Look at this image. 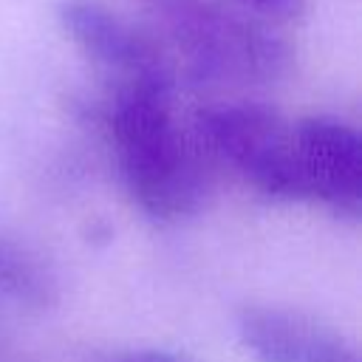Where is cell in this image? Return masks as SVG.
<instances>
[{
    "instance_id": "6da1fadb",
    "label": "cell",
    "mask_w": 362,
    "mask_h": 362,
    "mask_svg": "<svg viewBox=\"0 0 362 362\" xmlns=\"http://www.w3.org/2000/svg\"><path fill=\"white\" fill-rule=\"evenodd\" d=\"M105 130L122 187L158 226L195 218L209 198V170L192 133L181 127L170 93L113 88Z\"/></svg>"
},
{
    "instance_id": "7a4b0ae2",
    "label": "cell",
    "mask_w": 362,
    "mask_h": 362,
    "mask_svg": "<svg viewBox=\"0 0 362 362\" xmlns=\"http://www.w3.org/2000/svg\"><path fill=\"white\" fill-rule=\"evenodd\" d=\"M150 31L201 85H274L294 68L291 42L229 0H144Z\"/></svg>"
},
{
    "instance_id": "3957f363",
    "label": "cell",
    "mask_w": 362,
    "mask_h": 362,
    "mask_svg": "<svg viewBox=\"0 0 362 362\" xmlns=\"http://www.w3.org/2000/svg\"><path fill=\"white\" fill-rule=\"evenodd\" d=\"M201 150L277 204H305L294 122L263 102H218L195 113Z\"/></svg>"
},
{
    "instance_id": "277c9868",
    "label": "cell",
    "mask_w": 362,
    "mask_h": 362,
    "mask_svg": "<svg viewBox=\"0 0 362 362\" xmlns=\"http://www.w3.org/2000/svg\"><path fill=\"white\" fill-rule=\"evenodd\" d=\"M57 20L71 45L116 82L113 88L173 96L175 59L150 28L136 25L102 0H62Z\"/></svg>"
},
{
    "instance_id": "5b68a950",
    "label": "cell",
    "mask_w": 362,
    "mask_h": 362,
    "mask_svg": "<svg viewBox=\"0 0 362 362\" xmlns=\"http://www.w3.org/2000/svg\"><path fill=\"white\" fill-rule=\"evenodd\" d=\"M297 158L305 204L337 218L362 215V139L337 116H305L294 122Z\"/></svg>"
},
{
    "instance_id": "8992f818",
    "label": "cell",
    "mask_w": 362,
    "mask_h": 362,
    "mask_svg": "<svg viewBox=\"0 0 362 362\" xmlns=\"http://www.w3.org/2000/svg\"><path fill=\"white\" fill-rule=\"evenodd\" d=\"M255 362H359L354 345L317 317L283 305H246L235 317Z\"/></svg>"
},
{
    "instance_id": "52a82bcc",
    "label": "cell",
    "mask_w": 362,
    "mask_h": 362,
    "mask_svg": "<svg viewBox=\"0 0 362 362\" xmlns=\"http://www.w3.org/2000/svg\"><path fill=\"white\" fill-rule=\"evenodd\" d=\"M59 303L54 263L28 240L0 235V317L42 314Z\"/></svg>"
},
{
    "instance_id": "ba28073f",
    "label": "cell",
    "mask_w": 362,
    "mask_h": 362,
    "mask_svg": "<svg viewBox=\"0 0 362 362\" xmlns=\"http://www.w3.org/2000/svg\"><path fill=\"white\" fill-rule=\"evenodd\" d=\"M229 3L266 23H294L305 14V0H229Z\"/></svg>"
},
{
    "instance_id": "9c48e42d",
    "label": "cell",
    "mask_w": 362,
    "mask_h": 362,
    "mask_svg": "<svg viewBox=\"0 0 362 362\" xmlns=\"http://www.w3.org/2000/svg\"><path fill=\"white\" fill-rule=\"evenodd\" d=\"M122 362H189V359H184L178 354H170V351H139V354H130Z\"/></svg>"
}]
</instances>
